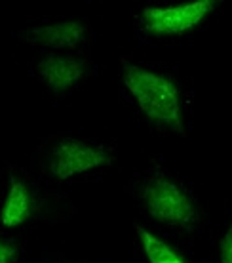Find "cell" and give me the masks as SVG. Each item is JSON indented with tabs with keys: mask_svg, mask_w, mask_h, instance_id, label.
Returning a JSON list of instances; mask_svg holds the SVG:
<instances>
[{
	"mask_svg": "<svg viewBox=\"0 0 232 263\" xmlns=\"http://www.w3.org/2000/svg\"><path fill=\"white\" fill-rule=\"evenodd\" d=\"M38 72L52 90L65 92L86 74V65L69 55H46L40 60Z\"/></svg>",
	"mask_w": 232,
	"mask_h": 263,
	"instance_id": "5b68a950",
	"label": "cell"
},
{
	"mask_svg": "<svg viewBox=\"0 0 232 263\" xmlns=\"http://www.w3.org/2000/svg\"><path fill=\"white\" fill-rule=\"evenodd\" d=\"M15 256H17L15 246L6 240H0V263H13Z\"/></svg>",
	"mask_w": 232,
	"mask_h": 263,
	"instance_id": "30bf717a",
	"label": "cell"
},
{
	"mask_svg": "<svg viewBox=\"0 0 232 263\" xmlns=\"http://www.w3.org/2000/svg\"><path fill=\"white\" fill-rule=\"evenodd\" d=\"M84 34L86 29L80 21H63L55 25L31 29L27 33V39L52 48H74L78 42H82Z\"/></svg>",
	"mask_w": 232,
	"mask_h": 263,
	"instance_id": "8992f818",
	"label": "cell"
},
{
	"mask_svg": "<svg viewBox=\"0 0 232 263\" xmlns=\"http://www.w3.org/2000/svg\"><path fill=\"white\" fill-rule=\"evenodd\" d=\"M111 162H113V157L105 149L86 145L78 139H65L55 147L50 170L57 179H69L76 174H84Z\"/></svg>",
	"mask_w": 232,
	"mask_h": 263,
	"instance_id": "277c9868",
	"label": "cell"
},
{
	"mask_svg": "<svg viewBox=\"0 0 232 263\" xmlns=\"http://www.w3.org/2000/svg\"><path fill=\"white\" fill-rule=\"evenodd\" d=\"M122 79L146 119L170 130L183 132V109L179 88L158 72L146 71L133 63H124Z\"/></svg>",
	"mask_w": 232,
	"mask_h": 263,
	"instance_id": "6da1fadb",
	"label": "cell"
},
{
	"mask_svg": "<svg viewBox=\"0 0 232 263\" xmlns=\"http://www.w3.org/2000/svg\"><path fill=\"white\" fill-rule=\"evenodd\" d=\"M219 259L221 263H232V223L228 225L226 233L219 244Z\"/></svg>",
	"mask_w": 232,
	"mask_h": 263,
	"instance_id": "9c48e42d",
	"label": "cell"
},
{
	"mask_svg": "<svg viewBox=\"0 0 232 263\" xmlns=\"http://www.w3.org/2000/svg\"><path fill=\"white\" fill-rule=\"evenodd\" d=\"M31 216V195L29 189L21 183L19 179H12L10 181V189H8L6 202L2 206V223L6 227H17L27 217Z\"/></svg>",
	"mask_w": 232,
	"mask_h": 263,
	"instance_id": "52a82bcc",
	"label": "cell"
},
{
	"mask_svg": "<svg viewBox=\"0 0 232 263\" xmlns=\"http://www.w3.org/2000/svg\"><path fill=\"white\" fill-rule=\"evenodd\" d=\"M137 235H139L141 246H143L149 263H186L170 244L153 235L151 231L137 227Z\"/></svg>",
	"mask_w": 232,
	"mask_h": 263,
	"instance_id": "ba28073f",
	"label": "cell"
},
{
	"mask_svg": "<svg viewBox=\"0 0 232 263\" xmlns=\"http://www.w3.org/2000/svg\"><path fill=\"white\" fill-rule=\"evenodd\" d=\"M215 6V0H198L172 8H146L141 12V27L154 36L183 34L198 27Z\"/></svg>",
	"mask_w": 232,
	"mask_h": 263,
	"instance_id": "3957f363",
	"label": "cell"
},
{
	"mask_svg": "<svg viewBox=\"0 0 232 263\" xmlns=\"http://www.w3.org/2000/svg\"><path fill=\"white\" fill-rule=\"evenodd\" d=\"M146 212L166 225L175 227H188L196 217V210L191 197L179 185L166 178H156L145 187L143 191Z\"/></svg>",
	"mask_w": 232,
	"mask_h": 263,
	"instance_id": "7a4b0ae2",
	"label": "cell"
}]
</instances>
